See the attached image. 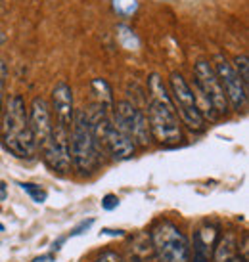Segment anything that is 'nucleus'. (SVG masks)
<instances>
[{
    "label": "nucleus",
    "mask_w": 249,
    "mask_h": 262,
    "mask_svg": "<svg viewBox=\"0 0 249 262\" xmlns=\"http://www.w3.org/2000/svg\"><path fill=\"white\" fill-rule=\"evenodd\" d=\"M19 188L27 193V195H31V199L35 201V203H44L46 201V197H48V193H46V189H43L38 184H31V182H22L19 184Z\"/></svg>",
    "instance_id": "obj_15"
},
{
    "label": "nucleus",
    "mask_w": 249,
    "mask_h": 262,
    "mask_svg": "<svg viewBox=\"0 0 249 262\" xmlns=\"http://www.w3.org/2000/svg\"><path fill=\"white\" fill-rule=\"evenodd\" d=\"M94 262H125V260L117 251H103L102 255L98 256Z\"/></svg>",
    "instance_id": "obj_18"
},
{
    "label": "nucleus",
    "mask_w": 249,
    "mask_h": 262,
    "mask_svg": "<svg viewBox=\"0 0 249 262\" xmlns=\"http://www.w3.org/2000/svg\"><path fill=\"white\" fill-rule=\"evenodd\" d=\"M44 163L54 170L66 174L71 170V151H69V130L54 123L48 140L43 146Z\"/></svg>",
    "instance_id": "obj_8"
},
{
    "label": "nucleus",
    "mask_w": 249,
    "mask_h": 262,
    "mask_svg": "<svg viewBox=\"0 0 249 262\" xmlns=\"http://www.w3.org/2000/svg\"><path fill=\"white\" fill-rule=\"evenodd\" d=\"M69 151L71 163L81 172H92L100 165V144L88 126L85 110L77 111L73 117V124L69 128Z\"/></svg>",
    "instance_id": "obj_3"
},
{
    "label": "nucleus",
    "mask_w": 249,
    "mask_h": 262,
    "mask_svg": "<svg viewBox=\"0 0 249 262\" xmlns=\"http://www.w3.org/2000/svg\"><path fill=\"white\" fill-rule=\"evenodd\" d=\"M0 138L8 151L19 159H33L37 153V142L29 126V115L23 96L8 98L0 117Z\"/></svg>",
    "instance_id": "obj_2"
},
{
    "label": "nucleus",
    "mask_w": 249,
    "mask_h": 262,
    "mask_svg": "<svg viewBox=\"0 0 249 262\" xmlns=\"http://www.w3.org/2000/svg\"><path fill=\"white\" fill-rule=\"evenodd\" d=\"M240 255L247 260V253H249V237H247V233H243L242 235V251H238Z\"/></svg>",
    "instance_id": "obj_22"
},
{
    "label": "nucleus",
    "mask_w": 249,
    "mask_h": 262,
    "mask_svg": "<svg viewBox=\"0 0 249 262\" xmlns=\"http://www.w3.org/2000/svg\"><path fill=\"white\" fill-rule=\"evenodd\" d=\"M119 207V197L113 195V193H108V195L102 199V209L106 211H113V209H117Z\"/></svg>",
    "instance_id": "obj_19"
},
{
    "label": "nucleus",
    "mask_w": 249,
    "mask_h": 262,
    "mask_svg": "<svg viewBox=\"0 0 249 262\" xmlns=\"http://www.w3.org/2000/svg\"><path fill=\"white\" fill-rule=\"evenodd\" d=\"M113 10L119 15L129 17L138 10V0H113Z\"/></svg>",
    "instance_id": "obj_17"
},
{
    "label": "nucleus",
    "mask_w": 249,
    "mask_h": 262,
    "mask_svg": "<svg viewBox=\"0 0 249 262\" xmlns=\"http://www.w3.org/2000/svg\"><path fill=\"white\" fill-rule=\"evenodd\" d=\"M238 241L232 233H228L224 237H220L215 247H213V255H211V262H234L236 256L240 255L238 253Z\"/></svg>",
    "instance_id": "obj_13"
},
{
    "label": "nucleus",
    "mask_w": 249,
    "mask_h": 262,
    "mask_svg": "<svg viewBox=\"0 0 249 262\" xmlns=\"http://www.w3.org/2000/svg\"><path fill=\"white\" fill-rule=\"evenodd\" d=\"M194 75H196V86H198L199 94H203L209 105L217 115H226L230 111V103L224 94V88L220 84L219 77L215 73L209 61H198L194 67Z\"/></svg>",
    "instance_id": "obj_7"
},
{
    "label": "nucleus",
    "mask_w": 249,
    "mask_h": 262,
    "mask_svg": "<svg viewBox=\"0 0 249 262\" xmlns=\"http://www.w3.org/2000/svg\"><path fill=\"white\" fill-rule=\"evenodd\" d=\"M217 243V230L213 226H203L194 237V258L192 262H211L213 247Z\"/></svg>",
    "instance_id": "obj_12"
},
{
    "label": "nucleus",
    "mask_w": 249,
    "mask_h": 262,
    "mask_svg": "<svg viewBox=\"0 0 249 262\" xmlns=\"http://www.w3.org/2000/svg\"><path fill=\"white\" fill-rule=\"evenodd\" d=\"M0 232H4V224H0Z\"/></svg>",
    "instance_id": "obj_26"
},
{
    "label": "nucleus",
    "mask_w": 249,
    "mask_h": 262,
    "mask_svg": "<svg viewBox=\"0 0 249 262\" xmlns=\"http://www.w3.org/2000/svg\"><path fill=\"white\" fill-rule=\"evenodd\" d=\"M232 66H234L236 73L240 75L242 82L249 88V58L245 56V54H242V56H236Z\"/></svg>",
    "instance_id": "obj_16"
},
{
    "label": "nucleus",
    "mask_w": 249,
    "mask_h": 262,
    "mask_svg": "<svg viewBox=\"0 0 249 262\" xmlns=\"http://www.w3.org/2000/svg\"><path fill=\"white\" fill-rule=\"evenodd\" d=\"M215 73L219 77L220 84L224 88V94L228 98V103L234 107L236 111H245L247 110V90L240 79V75L236 73L234 66L224 58H219L215 63Z\"/></svg>",
    "instance_id": "obj_9"
},
{
    "label": "nucleus",
    "mask_w": 249,
    "mask_h": 262,
    "mask_svg": "<svg viewBox=\"0 0 249 262\" xmlns=\"http://www.w3.org/2000/svg\"><path fill=\"white\" fill-rule=\"evenodd\" d=\"M111 123L117 126L119 130L127 134L134 142V146H148L150 144V126L148 119L134 103L121 100L113 105V119Z\"/></svg>",
    "instance_id": "obj_6"
},
{
    "label": "nucleus",
    "mask_w": 249,
    "mask_h": 262,
    "mask_svg": "<svg viewBox=\"0 0 249 262\" xmlns=\"http://www.w3.org/2000/svg\"><path fill=\"white\" fill-rule=\"evenodd\" d=\"M129 255L134 262H146L148 258L154 256V247H152V239L148 233H138L132 237L129 245Z\"/></svg>",
    "instance_id": "obj_14"
},
{
    "label": "nucleus",
    "mask_w": 249,
    "mask_h": 262,
    "mask_svg": "<svg viewBox=\"0 0 249 262\" xmlns=\"http://www.w3.org/2000/svg\"><path fill=\"white\" fill-rule=\"evenodd\" d=\"M92 224H94V220H92V219H88V220H85V222H81V224L75 228L73 232L69 233V237H75V235H81V233H85Z\"/></svg>",
    "instance_id": "obj_20"
},
{
    "label": "nucleus",
    "mask_w": 249,
    "mask_h": 262,
    "mask_svg": "<svg viewBox=\"0 0 249 262\" xmlns=\"http://www.w3.org/2000/svg\"><path fill=\"white\" fill-rule=\"evenodd\" d=\"M169 86H171V96H173L171 100H173L175 111H178L182 123L194 132L205 130V117L199 111L198 98L194 94L192 86L188 84V80L175 71L169 77Z\"/></svg>",
    "instance_id": "obj_5"
},
{
    "label": "nucleus",
    "mask_w": 249,
    "mask_h": 262,
    "mask_svg": "<svg viewBox=\"0 0 249 262\" xmlns=\"http://www.w3.org/2000/svg\"><path fill=\"white\" fill-rule=\"evenodd\" d=\"M56 117V124L64 126V128H71L75 117L73 107V90L67 84L66 80H59L58 84L52 90V111Z\"/></svg>",
    "instance_id": "obj_11"
},
{
    "label": "nucleus",
    "mask_w": 249,
    "mask_h": 262,
    "mask_svg": "<svg viewBox=\"0 0 249 262\" xmlns=\"http://www.w3.org/2000/svg\"><path fill=\"white\" fill-rule=\"evenodd\" d=\"M4 66L0 63V117H2V107H4Z\"/></svg>",
    "instance_id": "obj_21"
},
{
    "label": "nucleus",
    "mask_w": 249,
    "mask_h": 262,
    "mask_svg": "<svg viewBox=\"0 0 249 262\" xmlns=\"http://www.w3.org/2000/svg\"><path fill=\"white\" fill-rule=\"evenodd\" d=\"M154 255L159 262H190V241L171 220H161L150 232Z\"/></svg>",
    "instance_id": "obj_4"
},
{
    "label": "nucleus",
    "mask_w": 249,
    "mask_h": 262,
    "mask_svg": "<svg viewBox=\"0 0 249 262\" xmlns=\"http://www.w3.org/2000/svg\"><path fill=\"white\" fill-rule=\"evenodd\" d=\"M33 262H54V255L48 253V255H43V256H37Z\"/></svg>",
    "instance_id": "obj_24"
},
{
    "label": "nucleus",
    "mask_w": 249,
    "mask_h": 262,
    "mask_svg": "<svg viewBox=\"0 0 249 262\" xmlns=\"http://www.w3.org/2000/svg\"><path fill=\"white\" fill-rule=\"evenodd\" d=\"M102 235H113V237H123L125 232L123 230H110V228H103Z\"/></svg>",
    "instance_id": "obj_23"
},
{
    "label": "nucleus",
    "mask_w": 249,
    "mask_h": 262,
    "mask_svg": "<svg viewBox=\"0 0 249 262\" xmlns=\"http://www.w3.org/2000/svg\"><path fill=\"white\" fill-rule=\"evenodd\" d=\"M6 193H8L6 184L0 182V203H2V201H6Z\"/></svg>",
    "instance_id": "obj_25"
},
{
    "label": "nucleus",
    "mask_w": 249,
    "mask_h": 262,
    "mask_svg": "<svg viewBox=\"0 0 249 262\" xmlns=\"http://www.w3.org/2000/svg\"><path fill=\"white\" fill-rule=\"evenodd\" d=\"M27 115H29V126L31 132H33V138L37 142V146H43L44 142L48 140L52 126H54L50 105L44 98L37 96V98H33L31 107L27 110Z\"/></svg>",
    "instance_id": "obj_10"
},
{
    "label": "nucleus",
    "mask_w": 249,
    "mask_h": 262,
    "mask_svg": "<svg viewBox=\"0 0 249 262\" xmlns=\"http://www.w3.org/2000/svg\"><path fill=\"white\" fill-rule=\"evenodd\" d=\"M150 86V105H148V126L150 134L163 146H175L182 142V126L178 123L171 94L157 73H152L148 79Z\"/></svg>",
    "instance_id": "obj_1"
}]
</instances>
